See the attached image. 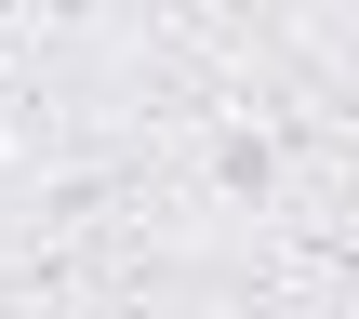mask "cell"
<instances>
[{"instance_id":"6da1fadb","label":"cell","mask_w":359,"mask_h":319,"mask_svg":"<svg viewBox=\"0 0 359 319\" xmlns=\"http://www.w3.org/2000/svg\"><path fill=\"white\" fill-rule=\"evenodd\" d=\"M240 53H293V67H359V0H160Z\"/></svg>"}]
</instances>
